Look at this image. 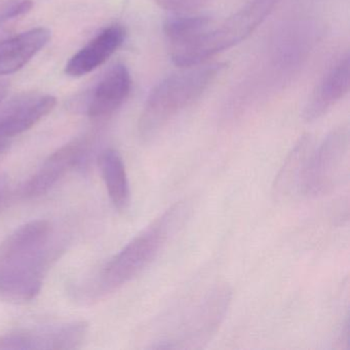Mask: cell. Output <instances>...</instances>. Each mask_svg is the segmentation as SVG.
I'll list each match as a JSON object with an SVG mask.
<instances>
[{
    "label": "cell",
    "mask_w": 350,
    "mask_h": 350,
    "mask_svg": "<svg viewBox=\"0 0 350 350\" xmlns=\"http://www.w3.org/2000/svg\"><path fill=\"white\" fill-rule=\"evenodd\" d=\"M53 227L33 220L14 230L0 243V297L28 302L40 293L52 256Z\"/></svg>",
    "instance_id": "1"
},
{
    "label": "cell",
    "mask_w": 350,
    "mask_h": 350,
    "mask_svg": "<svg viewBox=\"0 0 350 350\" xmlns=\"http://www.w3.org/2000/svg\"><path fill=\"white\" fill-rule=\"evenodd\" d=\"M8 184L3 178L0 177V202H3L7 193Z\"/></svg>",
    "instance_id": "18"
},
{
    "label": "cell",
    "mask_w": 350,
    "mask_h": 350,
    "mask_svg": "<svg viewBox=\"0 0 350 350\" xmlns=\"http://www.w3.org/2000/svg\"><path fill=\"white\" fill-rule=\"evenodd\" d=\"M89 325L75 321L58 327L19 329L0 336L3 349H77L87 339Z\"/></svg>",
    "instance_id": "6"
},
{
    "label": "cell",
    "mask_w": 350,
    "mask_h": 350,
    "mask_svg": "<svg viewBox=\"0 0 350 350\" xmlns=\"http://www.w3.org/2000/svg\"><path fill=\"white\" fill-rule=\"evenodd\" d=\"M157 5L167 11L187 14L210 5L213 0H155Z\"/></svg>",
    "instance_id": "16"
},
{
    "label": "cell",
    "mask_w": 350,
    "mask_h": 350,
    "mask_svg": "<svg viewBox=\"0 0 350 350\" xmlns=\"http://www.w3.org/2000/svg\"><path fill=\"white\" fill-rule=\"evenodd\" d=\"M87 151L85 140L77 139L63 145L44 161L40 169L23 186L25 198H38L48 193L69 171L77 167Z\"/></svg>",
    "instance_id": "8"
},
{
    "label": "cell",
    "mask_w": 350,
    "mask_h": 350,
    "mask_svg": "<svg viewBox=\"0 0 350 350\" xmlns=\"http://www.w3.org/2000/svg\"><path fill=\"white\" fill-rule=\"evenodd\" d=\"M33 5L32 0H11L0 9V25L26 15Z\"/></svg>",
    "instance_id": "17"
},
{
    "label": "cell",
    "mask_w": 350,
    "mask_h": 350,
    "mask_svg": "<svg viewBox=\"0 0 350 350\" xmlns=\"http://www.w3.org/2000/svg\"><path fill=\"white\" fill-rule=\"evenodd\" d=\"M194 67L170 75L151 91L138 122L139 136L144 142L157 138L174 118L198 99L225 65L214 63Z\"/></svg>",
    "instance_id": "3"
},
{
    "label": "cell",
    "mask_w": 350,
    "mask_h": 350,
    "mask_svg": "<svg viewBox=\"0 0 350 350\" xmlns=\"http://www.w3.org/2000/svg\"><path fill=\"white\" fill-rule=\"evenodd\" d=\"M211 25L212 20L206 16H176L165 21L163 32L172 49H175L196 40Z\"/></svg>",
    "instance_id": "15"
},
{
    "label": "cell",
    "mask_w": 350,
    "mask_h": 350,
    "mask_svg": "<svg viewBox=\"0 0 350 350\" xmlns=\"http://www.w3.org/2000/svg\"><path fill=\"white\" fill-rule=\"evenodd\" d=\"M102 178L116 210L124 212L130 206L131 190L124 159L118 151L106 149L99 159Z\"/></svg>",
    "instance_id": "13"
},
{
    "label": "cell",
    "mask_w": 350,
    "mask_h": 350,
    "mask_svg": "<svg viewBox=\"0 0 350 350\" xmlns=\"http://www.w3.org/2000/svg\"><path fill=\"white\" fill-rule=\"evenodd\" d=\"M132 88L130 71L122 63L113 65L100 79L87 104L90 118L111 116L128 99Z\"/></svg>",
    "instance_id": "9"
},
{
    "label": "cell",
    "mask_w": 350,
    "mask_h": 350,
    "mask_svg": "<svg viewBox=\"0 0 350 350\" xmlns=\"http://www.w3.org/2000/svg\"><path fill=\"white\" fill-rule=\"evenodd\" d=\"M46 28H36L0 42V77L23 68L50 42Z\"/></svg>",
    "instance_id": "12"
},
{
    "label": "cell",
    "mask_w": 350,
    "mask_h": 350,
    "mask_svg": "<svg viewBox=\"0 0 350 350\" xmlns=\"http://www.w3.org/2000/svg\"><path fill=\"white\" fill-rule=\"evenodd\" d=\"M56 98L40 94H27L0 106V137L11 140L33 128L53 111Z\"/></svg>",
    "instance_id": "7"
},
{
    "label": "cell",
    "mask_w": 350,
    "mask_h": 350,
    "mask_svg": "<svg viewBox=\"0 0 350 350\" xmlns=\"http://www.w3.org/2000/svg\"><path fill=\"white\" fill-rule=\"evenodd\" d=\"M348 149L349 130L347 126H341L332 131L319 148L311 153L301 192L317 198L332 191L347 163Z\"/></svg>",
    "instance_id": "5"
},
{
    "label": "cell",
    "mask_w": 350,
    "mask_h": 350,
    "mask_svg": "<svg viewBox=\"0 0 350 350\" xmlns=\"http://www.w3.org/2000/svg\"><path fill=\"white\" fill-rule=\"evenodd\" d=\"M278 0H252L218 27L208 28L196 40L172 49V61L179 67H193L249 38L273 11Z\"/></svg>",
    "instance_id": "4"
},
{
    "label": "cell",
    "mask_w": 350,
    "mask_h": 350,
    "mask_svg": "<svg viewBox=\"0 0 350 350\" xmlns=\"http://www.w3.org/2000/svg\"><path fill=\"white\" fill-rule=\"evenodd\" d=\"M187 214L188 206L177 202L126 243L104 266L98 280V294L114 292L140 275L157 259Z\"/></svg>",
    "instance_id": "2"
},
{
    "label": "cell",
    "mask_w": 350,
    "mask_h": 350,
    "mask_svg": "<svg viewBox=\"0 0 350 350\" xmlns=\"http://www.w3.org/2000/svg\"><path fill=\"white\" fill-rule=\"evenodd\" d=\"M312 145L309 136H303L286 157L274 183V193L278 196H288L295 190L301 191L303 178L306 171Z\"/></svg>",
    "instance_id": "14"
},
{
    "label": "cell",
    "mask_w": 350,
    "mask_h": 350,
    "mask_svg": "<svg viewBox=\"0 0 350 350\" xmlns=\"http://www.w3.org/2000/svg\"><path fill=\"white\" fill-rule=\"evenodd\" d=\"M126 30L112 25L98 34L67 63L65 72L69 77H81L103 65L124 44Z\"/></svg>",
    "instance_id": "10"
},
{
    "label": "cell",
    "mask_w": 350,
    "mask_h": 350,
    "mask_svg": "<svg viewBox=\"0 0 350 350\" xmlns=\"http://www.w3.org/2000/svg\"><path fill=\"white\" fill-rule=\"evenodd\" d=\"M7 90H5V85H3V81H0V103L3 101V98H5V93H7Z\"/></svg>",
    "instance_id": "20"
},
{
    "label": "cell",
    "mask_w": 350,
    "mask_h": 350,
    "mask_svg": "<svg viewBox=\"0 0 350 350\" xmlns=\"http://www.w3.org/2000/svg\"><path fill=\"white\" fill-rule=\"evenodd\" d=\"M10 146V140L9 139L3 138V137H0V154H3L5 151L8 150Z\"/></svg>",
    "instance_id": "19"
},
{
    "label": "cell",
    "mask_w": 350,
    "mask_h": 350,
    "mask_svg": "<svg viewBox=\"0 0 350 350\" xmlns=\"http://www.w3.org/2000/svg\"><path fill=\"white\" fill-rule=\"evenodd\" d=\"M350 61L346 55L325 75L308 101L303 118L314 122L325 116L349 91Z\"/></svg>",
    "instance_id": "11"
}]
</instances>
